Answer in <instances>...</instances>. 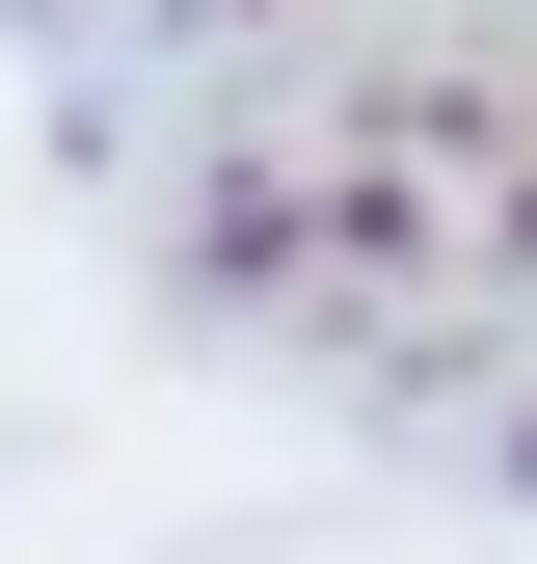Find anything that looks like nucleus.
Masks as SVG:
<instances>
[]
</instances>
